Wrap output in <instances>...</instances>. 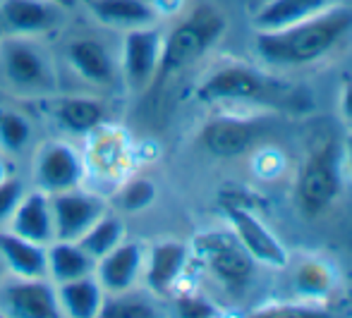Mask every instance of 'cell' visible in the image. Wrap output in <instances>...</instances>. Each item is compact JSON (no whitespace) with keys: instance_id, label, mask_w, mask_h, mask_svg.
I'll use <instances>...</instances> for the list:
<instances>
[{"instance_id":"obj_31","label":"cell","mask_w":352,"mask_h":318,"mask_svg":"<svg viewBox=\"0 0 352 318\" xmlns=\"http://www.w3.org/2000/svg\"><path fill=\"white\" fill-rule=\"evenodd\" d=\"M343 115L345 120L352 122V77L345 79V87H343Z\"/></svg>"},{"instance_id":"obj_28","label":"cell","mask_w":352,"mask_h":318,"mask_svg":"<svg viewBox=\"0 0 352 318\" xmlns=\"http://www.w3.org/2000/svg\"><path fill=\"white\" fill-rule=\"evenodd\" d=\"M156 196V187L148 180H132L125 190L120 192V203L125 211H142Z\"/></svg>"},{"instance_id":"obj_14","label":"cell","mask_w":352,"mask_h":318,"mask_svg":"<svg viewBox=\"0 0 352 318\" xmlns=\"http://www.w3.org/2000/svg\"><path fill=\"white\" fill-rule=\"evenodd\" d=\"M228 218H230L232 227H235V237L242 247L247 249V254L252 258L269 263V266L283 268L287 263L285 249L276 242V237L266 230V225H261L250 211H245L242 206H226Z\"/></svg>"},{"instance_id":"obj_13","label":"cell","mask_w":352,"mask_h":318,"mask_svg":"<svg viewBox=\"0 0 352 318\" xmlns=\"http://www.w3.org/2000/svg\"><path fill=\"white\" fill-rule=\"evenodd\" d=\"M142 247L135 242H120L116 249L101 256L94 268V275L101 282L106 295H122L135 287L142 271Z\"/></svg>"},{"instance_id":"obj_26","label":"cell","mask_w":352,"mask_h":318,"mask_svg":"<svg viewBox=\"0 0 352 318\" xmlns=\"http://www.w3.org/2000/svg\"><path fill=\"white\" fill-rule=\"evenodd\" d=\"M130 292H122V295H106L103 297V304L98 309V316L103 318H151L153 311L151 304L135 297H127Z\"/></svg>"},{"instance_id":"obj_17","label":"cell","mask_w":352,"mask_h":318,"mask_svg":"<svg viewBox=\"0 0 352 318\" xmlns=\"http://www.w3.org/2000/svg\"><path fill=\"white\" fill-rule=\"evenodd\" d=\"M67 63L89 84L106 87L116 79V63L108 48L96 38H74L67 46Z\"/></svg>"},{"instance_id":"obj_29","label":"cell","mask_w":352,"mask_h":318,"mask_svg":"<svg viewBox=\"0 0 352 318\" xmlns=\"http://www.w3.org/2000/svg\"><path fill=\"white\" fill-rule=\"evenodd\" d=\"M22 196H24L22 182L14 180V177L0 180V220H8V218L12 216L14 206H17Z\"/></svg>"},{"instance_id":"obj_9","label":"cell","mask_w":352,"mask_h":318,"mask_svg":"<svg viewBox=\"0 0 352 318\" xmlns=\"http://www.w3.org/2000/svg\"><path fill=\"white\" fill-rule=\"evenodd\" d=\"M199 249L201 256L206 258L209 271L223 285L230 287V290H242L247 285L252 271H254V263H252V256L247 254V249L240 242L216 232V235L201 237Z\"/></svg>"},{"instance_id":"obj_11","label":"cell","mask_w":352,"mask_h":318,"mask_svg":"<svg viewBox=\"0 0 352 318\" xmlns=\"http://www.w3.org/2000/svg\"><path fill=\"white\" fill-rule=\"evenodd\" d=\"M63 22V8L51 0H3L0 27L14 36H38L58 29Z\"/></svg>"},{"instance_id":"obj_15","label":"cell","mask_w":352,"mask_h":318,"mask_svg":"<svg viewBox=\"0 0 352 318\" xmlns=\"http://www.w3.org/2000/svg\"><path fill=\"white\" fill-rule=\"evenodd\" d=\"M259 127L250 120L237 117H216L201 129V144L206 151L218 158H235L242 156L254 144Z\"/></svg>"},{"instance_id":"obj_34","label":"cell","mask_w":352,"mask_h":318,"mask_svg":"<svg viewBox=\"0 0 352 318\" xmlns=\"http://www.w3.org/2000/svg\"><path fill=\"white\" fill-rule=\"evenodd\" d=\"M3 273H5V263H3V258H0V277H3Z\"/></svg>"},{"instance_id":"obj_36","label":"cell","mask_w":352,"mask_h":318,"mask_svg":"<svg viewBox=\"0 0 352 318\" xmlns=\"http://www.w3.org/2000/svg\"><path fill=\"white\" fill-rule=\"evenodd\" d=\"M256 3H266V0H256Z\"/></svg>"},{"instance_id":"obj_21","label":"cell","mask_w":352,"mask_h":318,"mask_svg":"<svg viewBox=\"0 0 352 318\" xmlns=\"http://www.w3.org/2000/svg\"><path fill=\"white\" fill-rule=\"evenodd\" d=\"M46 258H48V275L53 277L56 285L74 280V277L89 275L96 268V261L77 242L53 240L46 247Z\"/></svg>"},{"instance_id":"obj_22","label":"cell","mask_w":352,"mask_h":318,"mask_svg":"<svg viewBox=\"0 0 352 318\" xmlns=\"http://www.w3.org/2000/svg\"><path fill=\"white\" fill-rule=\"evenodd\" d=\"M326 3L329 0H266V3H261L254 22L261 32H274V29L290 27L300 19L321 12Z\"/></svg>"},{"instance_id":"obj_33","label":"cell","mask_w":352,"mask_h":318,"mask_svg":"<svg viewBox=\"0 0 352 318\" xmlns=\"http://www.w3.org/2000/svg\"><path fill=\"white\" fill-rule=\"evenodd\" d=\"M345 151H348V163H350V172H352V134L348 137V146H345Z\"/></svg>"},{"instance_id":"obj_7","label":"cell","mask_w":352,"mask_h":318,"mask_svg":"<svg viewBox=\"0 0 352 318\" xmlns=\"http://www.w3.org/2000/svg\"><path fill=\"white\" fill-rule=\"evenodd\" d=\"M163 38L156 27H137L127 29L125 43H122V74L132 91H142L153 84L158 60H161Z\"/></svg>"},{"instance_id":"obj_6","label":"cell","mask_w":352,"mask_h":318,"mask_svg":"<svg viewBox=\"0 0 352 318\" xmlns=\"http://www.w3.org/2000/svg\"><path fill=\"white\" fill-rule=\"evenodd\" d=\"M0 311L14 318H60L56 285L46 277H14L3 287Z\"/></svg>"},{"instance_id":"obj_16","label":"cell","mask_w":352,"mask_h":318,"mask_svg":"<svg viewBox=\"0 0 352 318\" xmlns=\"http://www.w3.org/2000/svg\"><path fill=\"white\" fill-rule=\"evenodd\" d=\"M0 258L14 277H48L46 245L0 230Z\"/></svg>"},{"instance_id":"obj_18","label":"cell","mask_w":352,"mask_h":318,"mask_svg":"<svg viewBox=\"0 0 352 318\" xmlns=\"http://www.w3.org/2000/svg\"><path fill=\"white\" fill-rule=\"evenodd\" d=\"M89 12L101 24L118 29L151 27L158 19L153 0H89Z\"/></svg>"},{"instance_id":"obj_3","label":"cell","mask_w":352,"mask_h":318,"mask_svg":"<svg viewBox=\"0 0 352 318\" xmlns=\"http://www.w3.org/2000/svg\"><path fill=\"white\" fill-rule=\"evenodd\" d=\"M197 98L201 103H223V101H252V103H290L295 93L285 89L276 79L254 72L242 65H226L216 69L197 87Z\"/></svg>"},{"instance_id":"obj_30","label":"cell","mask_w":352,"mask_h":318,"mask_svg":"<svg viewBox=\"0 0 352 318\" xmlns=\"http://www.w3.org/2000/svg\"><path fill=\"white\" fill-rule=\"evenodd\" d=\"M177 314L185 318H204L216 314V309L201 297H180L177 299Z\"/></svg>"},{"instance_id":"obj_12","label":"cell","mask_w":352,"mask_h":318,"mask_svg":"<svg viewBox=\"0 0 352 318\" xmlns=\"http://www.w3.org/2000/svg\"><path fill=\"white\" fill-rule=\"evenodd\" d=\"M8 230L24 237V240L38 242V245H51L56 240L51 196L41 190L24 194L17 206H14L12 216L8 218Z\"/></svg>"},{"instance_id":"obj_25","label":"cell","mask_w":352,"mask_h":318,"mask_svg":"<svg viewBox=\"0 0 352 318\" xmlns=\"http://www.w3.org/2000/svg\"><path fill=\"white\" fill-rule=\"evenodd\" d=\"M32 139V125L22 113L0 111V146L8 153H19Z\"/></svg>"},{"instance_id":"obj_35","label":"cell","mask_w":352,"mask_h":318,"mask_svg":"<svg viewBox=\"0 0 352 318\" xmlns=\"http://www.w3.org/2000/svg\"><path fill=\"white\" fill-rule=\"evenodd\" d=\"M0 38H3V27H0Z\"/></svg>"},{"instance_id":"obj_8","label":"cell","mask_w":352,"mask_h":318,"mask_svg":"<svg viewBox=\"0 0 352 318\" xmlns=\"http://www.w3.org/2000/svg\"><path fill=\"white\" fill-rule=\"evenodd\" d=\"M34 177L41 192L58 194L77 190L84 180L82 156L65 141H53L38 151Z\"/></svg>"},{"instance_id":"obj_20","label":"cell","mask_w":352,"mask_h":318,"mask_svg":"<svg viewBox=\"0 0 352 318\" xmlns=\"http://www.w3.org/2000/svg\"><path fill=\"white\" fill-rule=\"evenodd\" d=\"M187 263V247L180 242H161L151 249L146 263V285L156 295H166Z\"/></svg>"},{"instance_id":"obj_19","label":"cell","mask_w":352,"mask_h":318,"mask_svg":"<svg viewBox=\"0 0 352 318\" xmlns=\"http://www.w3.org/2000/svg\"><path fill=\"white\" fill-rule=\"evenodd\" d=\"M56 292H58V304H60L63 316H72V318L98 316L103 297H106L101 282L96 280L94 273L60 282V285H56Z\"/></svg>"},{"instance_id":"obj_2","label":"cell","mask_w":352,"mask_h":318,"mask_svg":"<svg viewBox=\"0 0 352 318\" xmlns=\"http://www.w3.org/2000/svg\"><path fill=\"white\" fill-rule=\"evenodd\" d=\"M223 32H226V19L216 10H197L192 17L180 22L166 36L153 82H163V79L173 77V74L190 67L192 63H197L218 41Z\"/></svg>"},{"instance_id":"obj_1","label":"cell","mask_w":352,"mask_h":318,"mask_svg":"<svg viewBox=\"0 0 352 318\" xmlns=\"http://www.w3.org/2000/svg\"><path fill=\"white\" fill-rule=\"evenodd\" d=\"M352 34V8L316 12L290 27L256 34V53L274 65L316 63Z\"/></svg>"},{"instance_id":"obj_32","label":"cell","mask_w":352,"mask_h":318,"mask_svg":"<svg viewBox=\"0 0 352 318\" xmlns=\"http://www.w3.org/2000/svg\"><path fill=\"white\" fill-rule=\"evenodd\" d=\"M51 3H56L58 8H63V10H72L74 5H77V0H51Z\"/></svg>"},{"instance_id":"obj_27","label":"cell","mask_w":352,"mask_h":318,"mask_svg":"<svg viewBox=\"0 0 352 318\" xmlns=\"http://www.w3.org/2000/svg\"><path fill=\"white\" fill-rule=\"evenodd\" d=\"M297 290L305 292V295H326L331 290V282H333V275H331L329 266L319 261H305L300 268H297Z\"/></svg>"},{"instance_id":"obj_5","label":"cell","mask_w":352,"mask_h":318,"mask_svg":"<svg viewBox=\"0 0 352 318\" xmlns=\"http://www.w3.org/2000/svg\"><path fill=\"white\" fill-rule=\"evenodd\" d=\"M48 196H51L56 240L77 242L106 213V206H103L101 198L89 192H82L79 187L77 190L48 194Z\"/></svg>"},{"instance_id":"obj_24","label":"cell","mask_w":352,"mask_h":318,"mask_svg":"<svg viewBox=\"0 0 352 318\" xmlns=\"http://www.w3.org/2000/svg\"><path fill=\"white\" fill-rule=\"evenodd\" d=\"M122 235H125V227H122V220L113 216H106L103 213L87 232L77 240V245L87 251L94 261H98L101 256H106L111 249H116L122 242Z\"/></svg>"},{"instance_id":"obj_10","label":"cell","mask_w":352,"mask_h":318,"mask_svg":"<svg viewBox=\"0 0 352 318\" xmlns=\"http://www.w3.org/2000/svg\"><path fill=\"white\" fill-rule=\"evenodd\" d=\"M3 69L5 79L22 91H43L53 82L46 56L36 46L24 41V36L3 43Z\"/></svg>"},{"instance_id":"obj_23","label":"cell","mask_w":352,"mask_h":318,"mask_svg":"<svg viewBox=\"0 0 352 318\" xmlns=\"http://www.w3.org/2000/svg\"><path fill=\"white\" fill-rule=\"evenodd\" d=\"M56 115L58 122L65 129H70L72 134H87L101 125L106 113H103V106L96 98L67 96L58 101Z\"/></svg>"},{"instance_id":"obj_4","label":"cell","mask_w":352,"mask_h":318,"mask_svg":"<svg viewBox=\"0 0 352 318\" xmlns=\"http://www.w3.org/2000/svg\"><path fill=\"white\" fill-rule=\"evenodd\" d=\"M340 194V166L336 144L326 141L309 153L297 182V203L309 218L321 216Z\"/></svg>"}]
</instances>
